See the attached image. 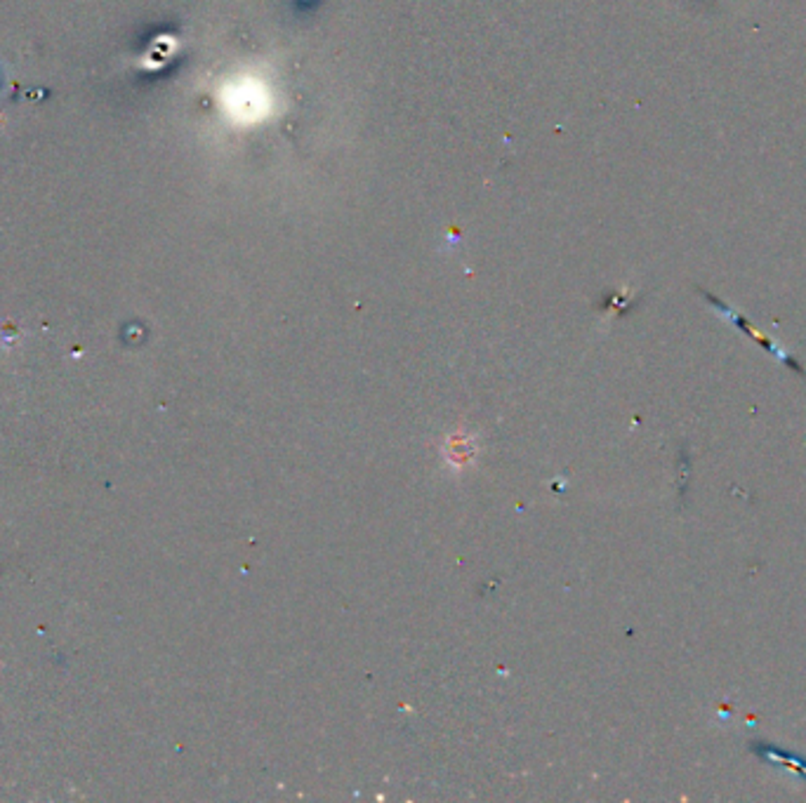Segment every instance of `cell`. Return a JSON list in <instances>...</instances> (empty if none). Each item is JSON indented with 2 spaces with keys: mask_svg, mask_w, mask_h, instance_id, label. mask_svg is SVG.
I'll return each instance as SVG.
<instances>
[{
  "mask_svg": "<svg viewBox=\"0 0 806 803\" xmlns=\"http://www.w3.org/2000/svg\"><path fill=\"white\" fill-rule=\"evenodd\" d=\"M705 300H708L710 304H712V307L717 309V311H721V316H724V319L731 320V323H734L735 327H741V330L747 335V337H754V340L760 342V344L767 346L769 353H774V356H778V359L783 360V363H787V366L794 368V370H797V373L804 375V370H802L800 363H797V360H794L793 356H790V353H787L785 349H783V346L776 344V342H774V340H769V337H764V335H761L760 330H757V327L750 326V323H747V320L743 319V316L738 314V311H734V309H728L727 304H724V302L715 300V297H712V294H710V293H705Z\"/></svg>",
  "mask_w": 806,
  "mask_h": 803,
  "instance_id": "6da1fadb",
  "label": "cell"
}]
</instances>
